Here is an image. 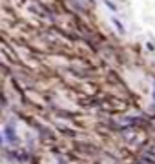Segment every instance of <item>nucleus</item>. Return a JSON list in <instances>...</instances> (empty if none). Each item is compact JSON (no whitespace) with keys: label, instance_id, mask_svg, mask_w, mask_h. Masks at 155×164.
<instances>
[{"label":"nucleus","instance_id":"f257e3e1","mask_svg":"<svg viewBox=\"0 0 155 164\" xmlns=\"http://www.w3.org/2000/svg\"><path fill=\"white\" fill-rule=\"evenodd\" d=\"M6 135H7V141H9V142H17V141H18V139H17V133L13 131L11 126L6 128Z\"/></svg>","mask_w":155,"mask_h":164},{"label":"nucleus","instance_id":"f03ea898","mask_svg":"<svg viewBox=\"0 0 155 164\" xmlns=\"http://www.w3.org/2000/svg\"><path fill=\"white\" fill-rule=\"evenodd\" d=\"M2 142H4V137H2V135H0V144H2Z\"/></svg>","mask_w":155,"mask_h":164}]
</instances>
